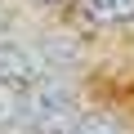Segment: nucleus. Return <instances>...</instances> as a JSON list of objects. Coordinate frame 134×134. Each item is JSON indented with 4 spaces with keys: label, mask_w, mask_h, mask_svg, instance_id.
I'll return each instance as SVG.
<instances>
[{
    "label": "nucleus",
    "mask_w": 134,
    "mask_h": 134,
    "mask_svg": "<svg viewBox=\"0 0 134 134\" xmlns=\"http://www.w3.org/2000/svg\"><path fill=\"white\" fill-rule=\"evenodd\" d=\"M36 76H45V58L27 45L14 40H0V81H14V85H31Z\"/></svg>",
    "instance_id": "1"
},
{
    "label": "nucleus",
    "mask_w": 134,
    "mask_h": 134,
    "mask_svg": "<svg viewBox=\"0 0 134 134\" xmlns=\"http://www.w3.org/2000/svg\"><path fill=\"white\" fill-rule=\"evenodd\" d=\"M0 27H5V5H0Z\"/></svg>",
    "instance_id": "5"
},
{
    "label": "nucleus",
    "mask_w": 134,
    "mask_h": 134,
    "mask_svg": "<svg viewBox=\"0 0 134 134\" xmlns=\"http://www.w3.org/2000/svg\"><path fill=\"white\" fill-rule=\"evenodd\" d=\"M72 14L85 27H125L134 23V0H72Z\"/></svg>",
    "instance_id": "2"
},
{
    "label": "nucleus",
    "mask_w": 134,
    "mask_h": 134,
    "mask_svg": "<svg viewBox=\"0 0 134 134\" xmlns=\"http://www.w3.org/2000/svg\"><path fill=\"white\" fill-rule=\"evenodd\" d=\"M18 116H23V85L0 81V130L18 125Z\"/></svg>",
    "instance_id": "3"
},
{
    "label": "nucleus",
    "mask_w": 134,
    "mask_h": 134,
    "mask_svg": "<svg viewBox=\"0 0 134 134\" xmlns=\"http://www.w3.org/2000/svg\"><path fill=\"white\" fill-rule=\"evenodd\" d=\"M0 134H5V130H0Z\"/></svg>",
    "instance_id": "6"
},
{
    "label": "nucleus",
    "mask_w": 134,
    "mask_h": 134,
    "mask_svg": "<svg viewBox=\"0 0 134 134\" xmlns=\"http://www.w3.org/2000/svg\"><path fill=\"white\" fill-rule=\"evenodd\" d=\"M36 5H63V0H36Z\"/></svg>",
    "instance_id": "4"
}]
</instances>
